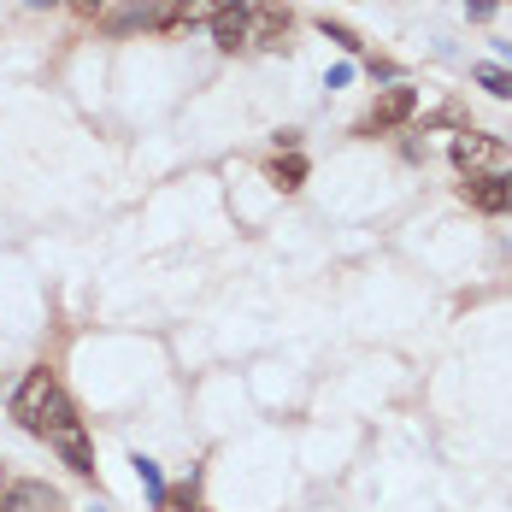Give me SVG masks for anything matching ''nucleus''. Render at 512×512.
Instances as JSON below:
<instances>
[{
    "label": "nucleus",
    "mask_w": 512,
    "mask_h": 512,
    "mask_svg": "<svg viewBox=\"0 0 512 512\" xmlns=\"http://www.w3.org/2000/svg\"><path fill=\"white\" fill-rule=\"evenodd\" d=\"M36 436H42L53 454H59V460L77 471V477H89V471H95V454H89V430H83V418H77V407H71V395H65V389H53V395H48V412H42Z\"/></svg>",
    "instance_id": "obj_1"
},
{
    "label": "nucleus",
    "mask_w": 512,
    "mask_h": 512,
    "mask_svg": "<svg viewBox=\"0 0 512 512\" xmlns=\"http://www.w3.org/2000/svg\"><path fill=\"white\" fill-rule=\"evenodd\" d=\"M412 112H418V89L395 83V89H383V95H377V106L365 112L359 136H389V130H401V124H407Z\"/></svg>",
    "instance_id": "obj_2"
},
{
    "label": "nucleus",
    "mask_w": 512,
    "mask_h": 512,
    "mask_svg": "<svg viewBox=\"0 0 512 512\" xmlns=\"http://www.w3.org/2000/svg\"><path fill=\"white\" fill-rule=\"evenodd\" d=\"M59 389V377H53L48 365H36V371H24V383H18V395H12V418L36 436V424H42V412H48V395Z\"/></svg>",
    "instance_id": "obj_3"
},
{
    "label": "nucleus",
    "mask_w": 512,
    "mask_h": 512,
    "mask_svg": "<svg viewBox=\"0 0 512 512\" xmlns=\"http://www.w3.org/2000/svg\"><path fill=\"white\" fill-rule=\"evenodd\" d=\"M289 30H295V12L289 6H277V0H265L248 12V42L254 48H283L289 42Z\"/></svg>",
    "instance_id": "obj_4"
},
{
    "label": "nucleus",
    "mask_w": 512,
    "mask_h": 512,
    "mask_svg": "<svg viewBox=\"0 0 512 512\" xmlns=\"http://www.w3.org/2000/svg\"><path fill=\"white\" fill-rule=\"evenodd\" d=\"M0 512H65V501H59V489H48V483H6L0 489Z\"/></svg>",
    "instance_id": "obj_5"
},
{
    "label": "nucleus",
    "mask_w": 512,
    "mask_h": 512,
    "mask_svg": "<svg viewBox=\"0 0 512 512\" xmlns=\"http://www.w3.org/2000/svg\"><path fill=\"white\" fill-rule=\"evenodd\" d=\"M477 212H512V171H489V177H471L460 189Z\"/></svg>",
    "instance_id": "obj_6"
},
{
    "label": "nucleus",
    "mask_w": 512,
    "mask_h": 512,
    "mask_svg": "<svg viewBox=\"0 0 512 512\" xmlns=\"http://www.w3.org/2000/svg\"><path fill=\"white\" fill-rule=\"evenodd\" d=\"M230 6H242V0H171L165 18H159V30H177V24H212V18H224Z\"/></svg>",
    "instance_id": "obj_7"
},
{
    "label": "nucleus",
    "mask_w": 512,
    "mask_h": 512,
    "mask_svg": "<svg viewBox=\"0 0 512 512\" xmlns=\"http://www.w3.org/2000/svg\"><path fill=\"white\" fill-rule=\"evenodd\" d=\"M495 159H501V142H489V136H460L454 142V165L471 171V177H477V165H495Z\"/></svg>",
    "instance_id": "obj_8"
},
{
    "label": "nucleus",
    "mask_w": 512,
    "mask_h": 512,
    "mask_svg": "<svg viewBox=\"0 0 512 512\" xmlns=\"http://www.w3.org/2000/svg\"><path fill=\"white\" fill-rule=\"evenodd\" d=\"M212 36H218V48L224 53L248 48V6H230L224 18H212Z\"/></svg>",
    "instance_id": "obj_9"
},
{
    "label": "nucleus",
    "mask_w": 512,
    "mask_h": 512,
    "mask_svg": "<svg viewBox=\"0 0 512 512\" xmlns=\"http://www.w3.org/2000/svg\"><path fill=\"white\" fill-rule=\"evenodd\" d=\"M265 177H271L283 195H295V189L307 183V159H301V154H277L271 165H265Z\"/></svg>",
    "instance_id": "obj_10"
},
{
    "label": "nucleus",
    "mask_w": 512,
    "mask_h": 512,
    "mask_svg": "<svg viewBox=\"0 0 512 512\" xmlns=\"http://www.w3.org/2000/svg\"><path fill=\"white\" fill-rule=\"evenodd\" d=\"M165 18V0H124V12L112 18V30H130V24H159Z\"/></svg>",
    "instance_id": "obj_11"
},
{
    "label": "nucleus",
    "mask_w": 512,
    "mask_h": 512,
    "mask_svg": "<svg viewBox=\"0 0 512 512\" xmlns=\"http://www.w3.org/2000/svg\"><path fill=\"white\" fill-rule=\"evenodd\" d=\"M477 83H483L489 95H501V101H512V71H495V65H477Z\"/></svg>",
    "instance_id": "obj_12"
},
{
    "label": "nucleus",
    "mask_w": 512,
    "mask_h": 512,
    "mask_svg": "<svg viewBox=\"0 0 512 512\" xmlns=\"http://www.w3.org/2000/svg\"><path fill=\"white\" fill-rule=\"evenodd\" d=\"M136 477H142V489L154 495V507H159V501H165V477H159V465H154V460H142V454H136Z\"/></svg>",
    "instance_id": "obj_13"
},
{
    "label": "nucleus",
    "mask_w": 512,
    "mask_h": 512,
    "mask_svg": "<svg viewBox=\"0 0 512 512\" xmlns=\"http://www.w3.org/2000/svg\"><path fill=\"white\" fill-rule=\"evenodd\" d=\"M159 512H201V507H195V483H189V489H177V495L165 489V501H159Z\"/></svg>",
    "instance_id": "obj_14"
},
{
    "label": "nucleus",
    "mask_w": 512,
    "mask_h": 512,
    "mask_svg": "<svg viewBox=\"0 0 512 512\" xmlns=\"http://www.w3.org/2000/svg\"><path fill=\"white\" fill-rule=\"evenodd\" d=\"M324 36H330L336 48H348V53H359V48H365V42H359V36L348 30V24H330V18H324Z\"/></svg>",
    "instance_id": "obj_15"
},
{
    "label": "nucleus",
    "mask_w": 512,
    "mask_h": 512,
    "mask_svg": "<svg viewBox=\"0 0 512 512\" xmlns=\"http://www.w3.org/2000/svg\"><path fill=\"white\" fill-rule=\"evenodd\" d=\"M495 6H501V0H465V18L483 24V18H495Z\"/></svg>",
    "instance_id": "obj_16"
},
{
    "label": "nucleus",
    "mask_w": 512,
    "mask_h": 512,
    "mask_svg": "<svg viewBox=\"0 0 512 512\" xmlns=\"http://www.w3.org/2000/svg\"><path fill=\"white\" fill-rule=\"evenodd\" d=\"M71 6H77L83 18H95V12H101V0H71Z\"/></svg>",
    "instance_id": "obj_17"
},
{
    "label": "nucleus",
    "mask_w": 512,
    "mask_h": 512,
    "mask_svg": "<svg viewBox=\"0 0 512 512\" xmlns=\"http://www.w3.org/2000/svg\"><path fill=\"white\" fill-rule=\"evenodd\" d=\"M501 53H507V59H512V42H501Z\"/></svg>",
    "instance_id": "obj_18"
},
{
    "label": "nucleus",
    "mask_w": 512,
    "mask_h": 512,
    "mask_svg": "<svg viewBox=\"0 0 512 512\" xmlns=\"http://www.w3.org/2000/svg\"><path fill=\"white\" fill-rule=\"evenodd\" d=\"M30 6H53V0H30Z\"/></svg>",
    "instance_id": "obj_19"
}]
</instances>
